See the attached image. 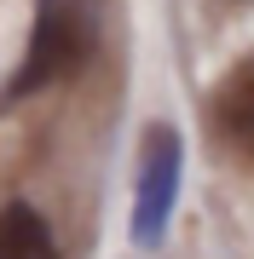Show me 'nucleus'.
Masks as SVG:
<instances>
[{
    "label": "nucleus",
    "instance_id": "obj_1",
    "mask_svg": "<svg viewBox=\"0 0 254 259\" xmlns=\"http://www.w3.org/2000/svg\"><path fill=\"white\" fill-rule=\"evenodd\" d=\"M93 52V23H87L81 6L69 0H41V18H35V35H29V52H23V69L6 81V98H29L41 87L76 75Z\"/></svg>",
    "mask_w": 254,
    "mask_h": 259
},
{
    "label": "nucleus",
    "instance_id": "obj_3",
    "mask_svg": "<svg viewBox=\"0 0 254 259\" xmlns=\"http://www.w3.org/2000/svg\"><path fill=\"white\" fill-rule=\"evenodd\" d=\"M0 259H58L52 231H47V219H41L35 207L12 202L0 213Z\"/></svg>",
    "mask_w": 254,
    "mask_h": 259
},
{
    "label": "nucleus",
    "instance_id": "obj_2",
    "mask_svg": "<svg viewBox=\"0 0 254 259\" xmlns=\"http://www.w3.org/2000/svg\"><path fill=\"white\" fill-rule=\"evenodd\" d=\"M173 196H179V133L151 127L144 133V167H139V207H133V242L139 248L162 242Z\"/></svg>",
    "mask_w": 254,
    "mask_h": 259
},
{
    "label": "nucleus",
    "instance_id": "obj_4",
    "mask_svg": "<svg viewBox=\"0 0 254 259\" xmlns=\"http://www.w3.org/2000/svg\"><path fill=\"white\" fill-rule=\"evenodd\" d=\"M214 115H220V127H226L231 139L254 144V58H243V64L226 75V87H220V98H214Z\"/></svg>",
    "mask_w": 254,
    "mask_h": 259
}]
</instances>
